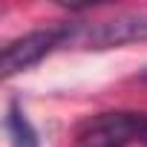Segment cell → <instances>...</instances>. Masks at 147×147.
<instances>
[{
  "label": "cell",
  "instance_id": "6da1fadb",
  "mask_svg": "<svg viewBox=\"0 0 147 147\" xmlns=\"http://www.w3.org/2000/svg\"><path fill=\"white\" fill-rule=\"evenodd\" d=\"M61 49H115L147 40V12H130L92 23H61Z\"/></svg>",
  "mask_w": 147,
  "mask_h": 147
},
{
  "label": "cell",
  "instance_id": "7a4b0ae2",
  "mask_svg": "<svg viewBox=\"0 0 147 147\" xmlns=\"http://www.w3.org/2000/svg\"><path fill=\"white\" fill-rule=\"evenodd\" d=\"M61 49V29H38L29 32L23 38H15L3 46V55H0V75L12 78L18 72L32 69L35 63H40L49 52Z\"/></svg>",
  "mask_w": 147,
  "mask_h": 147
},
{
  "label": "cell",
  "instance_id": "3957f363",
  "mask_svg": "<svg viewBox=\"0 0 147 147\" xmlns=\"http://www.w3.org/2000/svg\"><path fill=\"white\" fill-rule=\"evenodd\" d=\"M136 133L138 113H101L78 127V147H127Z\"/></svg>",
  "mask_w": 147,
  "mask_h": 147
},
{
  "label": "cell",
  "instance_id": "277c9868",
  "mask_svg": "<svg viewBox=\"0 0 147 147\" xmlns=\"http://www.w3.org/2000/svg\"><path fill=\"white\" fill-rule=\"evenodd\" d=\"M6 133H9L12 147H40L32 121L26 118V113H23L15 101H12L9 110H6Z\"/></svg>",
  "mask_w": 147,
  "mask_h": 147
},
{
  "label": "cell",
  "instance_id": "5b68a950",
  "mask_svg": "<svg viewBox=\"0 0 147 147\" xmlns=\"http://www.w3.org/2000/svg\"><path fill=\"white\" fill-rule=\"evenodd\" d=\"M136 141L147 147V115H144V113H138V133H136Z\"/></svg>",
  "mask_w": 147,
  "mask_h": 147
}]
</instances>
